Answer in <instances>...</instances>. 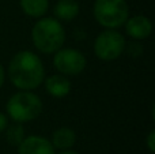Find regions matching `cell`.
<instances>
[{
  "label": "cell",
  "instance_id": "6da1fadb",
  "mask_svg": "<svg viewBox=\"0 0 155 154\" xmlns=\"http://www.w3.org/2000/svg\"><path fill=\"white\" fill-rule=\"evenodd\" d=\"M8 79L18 90H35L45 79V67L38 55L19 51L8 63Z\"/></svg>",
  "mask_w": 155,
  "mask_h": 154
},
{
  "label": "cell",
  "instance_id": "7a4b0ae2",
  "mask_svg": "<svg viewBox=\"0 0 155 154\" xmlns=\"http://www.w3.org/2000/svg\"><path fill=\"white\" fill-rule=\"evenodd\" d=\"M67 40V33L63 23L54 16L38 18L31 29V42L38 52L53 55L63 48Z\"/></svg>",
  "mask_w": 155,
  "mask_h": 154
},
{
  "label": "cell",
  "instance_id": "3957f363",
  "mask_svg": "<svg viewBox=\"0 0 155 154\" xmlns=\"http://www.w3.org/2000/svg\"><path fill=\"white\" fill-rule=\"evenodd\" d=\"M42 100L33 90H18L5 104L8 119L22 124L35 120L42 113Z\"/></svg>",
  "mask_w": 155,
  "mask_h": 154
},
{
  "label": "cell",
  "instance_id": "277c9868",
  "mask_svg": "<svg viewBox=\"0 0 155 154\" xmlns=\"http://www.w3.org/2000/svg\"><path fill=\"white\" fill-rule=\"evenodd\" d=\"M93 15L105 29H118L128 19L129 7L127 0H94Z\"/></svg>",
  "mask_w": 155,
  "mask_h": 154
},
{
  "label": "cell",
  "instance_id": "5b68a950",
  "mask_svg": "<svg viewBox=\"0 0 155 154\" xmlns=\"http://www.w3.org/2000/svg\"><path fill=\"white\" fill-rule=\"evenodd\" d=\"M125 42L117 29H105L94 40V53L102 62H114L124 53Z\"/></svg>",
  "mask_w": 155,
  "mask_h": 154
},
{
  "label": "cell",
  "instance_id": "8992f818",
  "mask_svg": "<svg viewBox=\"0 0 155 154\" xmlns=\"http://www.w3.org/2000/svg\"><path fill=\"white\" fill-rule=\"evenodd\" d=\"M53 67L59 74L65 76H76L84 71L87 59L84 53L75 48H60L53 53Z\"/></svg>",
  "mask_w": 155,
  "mask_h": 154
},
{
  "label": "cell",
  "instance_id": "52a82bcc",
  "mask_svg": "<svg viewBox=\"0 0 155 154\" xmlns=\"http://www.w3.org/2000/svg\"><path fill=\"white\" fill-rule=\"evenodd\" d=\"M124 29L128 37L132 40L142 41L146 40L153 33V22L150 18L144 15H134L128 16V19L124 23Z\"/></svg>",
  "mask_w": 155,
  "mask_h": 154
},
{
  "label": "cell",
  "instance_id": "ba28073f",
  "mask_svg": "<svg viewBox=\"0 0 155 154\" xmlns=\"http://www.w3.org/2000/svg\"><path fill=\"white\" fill-rule=\"evenodd\" d=\"M18 154H56L51 139L41 135H29L18 145Z\"/></svg>",
  "mask_w": 155,
  "mask_h": 154
},
{
  "label": "cell",
  "instance_id": "9c48e42d",
  "mask_svg": "<svg viewBox=\"0 0 155 154\" xmlns=\"http://www.w3.org/2000/svg\"><path fill=\"white\" fill-rule=\"evenodd\" d=\"M44 86L48 94L53 98H64L70 94L72 83H71L70 78L63 74H53V75L48 76L44 79Z\"/></svg>",
  "mask_w": 155,
  "mask_h": 154
},
{
  "label": "cell",
  "instance_id": "30bf717a",
  "mask_svg": "<svg viewBox=\"0 0 155 154\" xmlns=\"http://www.w3.org/2000/svg\"><path fill=\"white\" fill-rule=\"evenodd\" d=\"M76 139V132L71 127H60L53 131L51 142L56 150H68L75 146Z\"/></svg>",
  "mask_w": 155,
  "mask_h": 154
},
{
  "label": "cell",
  "instance_id": "8fae6325",
  "mask_svg": "<svg viewBox=\"0 0 155 154\" xmlns=\"http://www.w3.org/2000/svg\"><path fill=\"white\" fill-rule=\"evenodd\" d=\"M79 10L76 0H59L53 7V16L60 22H70L79 15Z\"/></svg>",
  "mask_w": 155,
  "mask_h": 154
},
{
  "label": "cell",
  "instance_id": "7c38bea8",
  "mask_svg": "<svg viewBox=\"0 0 155 154\" xmlns=\"http://www.w3.org/2000/svg\"><path fill=\"white\" fill-rule=\"evenodd\" d=\"M22 11L30 18H42L49 8V0H19Z\"/></svg>",
  "mask_w": 155,
  "mask_h": 154
},
{
  "label": "cell",
  "instance_id": "4fadbf2b",
  "mask_svg": "<svg viewBox=\"0 0 155 154\" xmlns=\"http://www.w3.org/2000/svg\"><path fill=\"white\" fill-rule=\"evenodd\" d=\"M4 132H5V139H7L8 145H11V146H18L26 136V131H25L23 124L15 122L12 124H8Z\"/></svg>",
  "mask_w": 155,
  "mask_h": 154
},
{
  "label": "cell",
  "instance_id": "5bb4252c",
  "mask_svg": "<svg viewBox=\"0 0 155 154\" xmlns=\"http://www.w3.org/2000/svg\"><path fill=\"white\" fill-rule=\"evenodd\" d=\"M143 45L139 42V41H136V40H132L131 42H125V49H124V52H127V53L131 57H139V56H142V53H143Z\"/></svg>",
  "mask_w": 155,
  "mask_h": 154
},
{
  "label": "cell",
  "instance_id": "9a60e30c",
  "mask_svg": "<svg viewBox=\"0 0 155 154\" xmlns=\"http://www.w3.org/2000/svg\"><path fill=\"white\" fill-rule=\"evenodd\" d=\"M146 146L151 153L155 152V130H151L146 136Z\"/></svg>",
  "mask_w": 155,
  "mask_h": 154
},
{
  "label": "cell",
  "instance_id": "2e32d148",
  "mask_svg": "<svg viewBox=\"0 0 155 154\" xmlns=\"http://www.w3.org/2000/svg\"><path fill=\"white\" fill-rule=\"evenodd\" d=\"M8 124H10V119H8V116L5 113H3V112H0V134L4 132Z\"/></svg>",
  "mask_w": 155,
  "mask_h": 154
},
{
  "label": "cell",
  "instance_id": "e0dca14e",
  "mask_svg": "<svg viewBox=\"0 0 155 154\" xmlns=\"http://www.w3.org/2000/svg\"><path fill=\"white\" fill-rule=\"evenodd\" d=\"M4 81H5V71H4V68H3V65L0 64V89H2L3 85H4Z\"/></svg>",
  "mask_w": 155,
  "mask_h": 154
},
{
  "label": "cell",
  "instance_id": "ac0fdd59",
  "mask_svg": "<svg viewBox=\"0 0 155 154\" xmlns=\"http://www.w3.org/2000/svg\"><path fill=\"white\" fill-rule=\"evenodd\" d=\"M59 154H79V153L74 152V150H71V149H68V150H60Z\"/></svg>",
  "mask_w": 155,
  "mask_h": 154
}]
</instances>
